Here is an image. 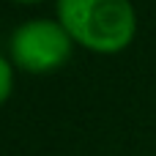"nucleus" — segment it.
<instances>
[{
  "label": "nucleus",
  "instance_id": "f257e3e1",
  "mask_svg": "<svg viewBox=\"0 0 156 156\" xmlns=\"http://www.w3.org/2000/svg\"><path fill=\"white\" fill-rule=\"evenodd\" d=\"M58 22L74 44L96 55H118L137 36L132 0H58Z\"/></svg>",
  "mask_w": 156,
  "mask_h": 156
},
{
  "label": "nucleus",
  "instance_id": "f03ea898",
  "mask_svg": "<svg viewBox=\"0 0 156 156\" xmlns=\"http://www.w3.org/2000/svg\"><path fill=\"white\" fill-rule=\"evenodd\" d=\"M71 36L60 22L52 19H30L19 25L11 36V60L16 69L30 74H49L60 69L71 55Z\"/></svg>",
  "mask_w": 156,
  "mask_h": 156
},
{
  "label": "nucleus",
  "instance_id": "7ed1b4c3",
  "mask_svg": "<svg viewBox=\"0 0 156 156\" xmlns=\"http://www.w3.org/2000/svg\"><path fill=\"white\" fill-rule=\"evenodd\" d=\"M11 88H14V69L5 58H0V104L11 96Z\"/></svg>",
  "mask_w": 156,
  "mask_h": 156
},
{
  "label": "nucleus",
  "instance_id": "20e7f679",
  "mask_svg": "<svg viewBox=\"0 0 156 156\" xmlns=\"http://www.w3.org/2000/svg\"><path fill=\"white\" fill-rule=\"evenodd\" d=\"M14 3H25V5H30V3H41V0H14Z\"/></svg>",
  "mask_w": 156,
  "mask_h": 156
}]
</instances>
